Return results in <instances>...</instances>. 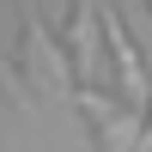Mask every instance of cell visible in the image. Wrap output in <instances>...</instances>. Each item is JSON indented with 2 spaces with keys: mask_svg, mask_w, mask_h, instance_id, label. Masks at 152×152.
I'll use <instances>...</instances> for the list:
<instances>
[{
  "mask_svg": "<svg viewBox=\"0 0 152 152\" xmlns=\"http://www.w3.org/2000/svg\"><path fill=\"white\" fill-rule=\"evenodd\" d=\"M97 18H104V37H110V55H116V79H122V104L128 110H140L146 97H152V79H146V61H140V49H134V37H128V24H122V12L110 6H97Z\"/></svg>",
  "mask_w": 152,
  "mask_h": 152,
  "instance_id": "cell-1",
  "label": "cell"
},
{
  "mask_svg": "<svg viewBox=\"0 0 152 152\" xmlns=\"http://www.w3.org/2000/svg\"><path fill=\"white\" fill-rule=\"evenodd\" d=\"M24 49H31L37 79H49L61 97H73V91H79V85H73V61H67V49L49 37V24H43V12H37V0H24Z\"/></svg>",
  "mask_w": 152,
  "mask_h": 152,
  "instance_id": "cell-2",
  "label": "cell"
},
{
  "mask_svg": "<svg viewBox=\"0 0 152 152\" xmlns=\"http://www.w3.org/2000/svg\"><path fill=\"white\" fill-rule=\"evenodd\" d=\"M104 0H79L67 18V43H73V73L79 79H97V37H104V18H97Z\"/></svg>",
  "mask_w": 152,
  "mask_h": 152,
  "instance_id": "cell-3",
  "label": "cell"
},
{
  "mask_svg": "<svg viewBox=\"0 0 152 152\" xmlns=\"http://www.w3.org/2000/svg\"><path fill=\"white\" fill-rule=\"evenodd\" d=\"M134 152H152V110H146V122H140V140H134Z\"/></svg>",
  "mask_w": 152,
  "mask_h": 152,
  "instance_id": "cell-4",
  "label": "cell"
},
{
  "mask_svg": "<svg viewBox=\"0 0 152 152\" xmlns=\"http://www.w3.org/2000/svg\"><path fill=\"white\" fill-rule=\"evenodd\" d=\"M0 85H6L12 97H18V79H12V61H6V55H0Z\"/></svg>",
  "mask_w": 152,
  "mask_h": 152,
  "instance_id": "cell-5",
  "label": "cell"
}]
</instances>
